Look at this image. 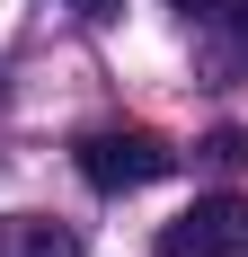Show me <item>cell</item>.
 Instances as JSON below:
<instances>
[{"label": "cell", "mask_w": 248, "mask_h": 257, "mask_svg": "<svg viewBox=\"0 0 248 257\" xmlns=\"http://www.w3.org/2000/svg\"><path fill=\"white\" fill-rule=\"evenodd\" d=\"M169 169H177V151L160 142V133H124V124H106V133H89V142H80V178L98 186V195H133V186L169 178Z\"/></svg>", "instance_id": "obj_1"}, {"label": "cell", "mask_w": 248, "mask_h": 257, "mask_svg": "<svg viewBox=\"0 0 248 257\" xmlns=\"http://www.w3.org/2000/svg\"><path fill=\"white\" fill-rule=\"evenodd\" d=\"M160 257H248V195H195L160 222Z\"/></svg>", "instance_id": "obj_2"}, {"label": "cell", "mask_w": 248, "mask_h": 257, "mask_svg": "<svg viewBox=\"0 0 248 257\" xmlns=\"http://www.w3.org/2000/svg\"><path fill=\"white\" fill-rule=\"evenodd\" d=\"M0 257H80V239L62 222H45V213H9L0 222Z\"/></svg>", "instance_id": "obj_3"}, {"label": "cell", "mask_w": 248, "mask_h": 257, "mask_svg": "<svg viewBox=\"0 0 248 257\" xmlns=\"http://www.w3.org/2000/svg\"><path fill=\"white\" fill-rule=\"evenodd\" d=\"M204 27H213L222 71H239V62H248V0H213V9H204Z\"/></svg>", "instance_id": "obj_4"}, {"label": "cell", "mask_w": 248, "mask_h": 257, "mask_svg": "<svg viewBox=\"0 0 248 257\" xmlns=\"http://www.w3.org/2000/svg\"><path fill=\"white\" fill-rule=\"evenodd\" d=\"M204 160H222V169H248V133H213V142H204Z\"/></svg>", "instance_id": "obj_5"}, {"label": "cell", "mask_w": 248, "mask_h": 257, "mask_svg": "<svg viewBox=\"0 0 248 257\" xmlns=\"http://www.w3.org/2000/svg\"><path fill=\"white\" fill-rule=\"evenodd\" d=\"M71 9H80V18H98V27H106V18H124V0H71Z\"/></svg>", "instance_id": "obj_6"}, {"label": "cell", "mask_w": 248, "mask_h": 257, "mask_svg": "<svg viewBox=\"0 0 248 257\" xmlns=\"http://www.w3.org/2000/svg\"><path fill=\"white\" fill-rule=\"evenodd\" d=\"M177 9H186V18H204V9H213V0H177Z\"/></svg>", "instance_id": "obj_7"}]
</instances>
